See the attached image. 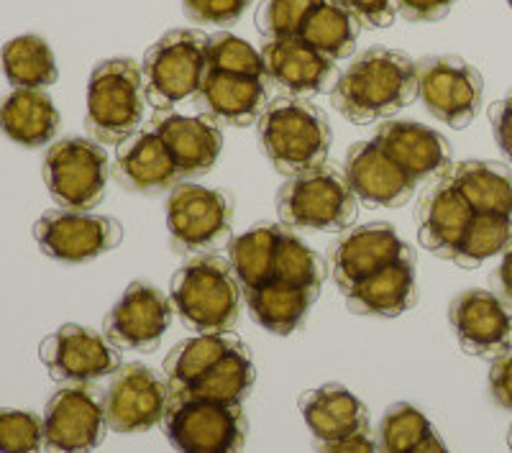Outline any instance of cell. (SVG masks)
<instances>
[{
  "instance_id": "obj_1",
  "label": "cell",
  "mask_w": 512,
  "mask_h": 453,
  "mask_svg": "<svg viewBox=\"0 0 512 453\" xmlns=\"http://www.w3.org/2000/svg\"><path fill=\"white\" fill-rule=\"evenodd\" d=\"M418 98V64L408 54L374 47L361 52L331 90L333 108L351 123L390 118Z\"/></svg>"
},
{
  "instance_id": "obj_2",
  "label": "cell",
  "mask_w": 512,
  "mask_h": 453,
  "mask_svg": "<svg viewBox=\"0 0 512 453\" xmlns=\"http://www.w3.org/2000/svg\"><path fill=\"white\" fill-rule=\"evenodd\" d=\"M256 128L264 154L282 175L297 177L326 164L333 139L331 123L308 100L269 103Z\"/></svg>"
},
{
  "instance_id": "obj_3",
  "label": "cell",
  "mask_w": 512,
  "mask_h": 453,
  "mask_svg": "<svg viewBox=\"0 0 512 453\" xmlns=\"http://www.w3.org/2000/svg\"><path fill=\"white\" fill-rule=\"evenodd\" d=\"M241 282L228 259L195 256L172 277L169 300L185 326L198 333H231L241 310Z\"/></svg>"
},
{
  "instance_id": "obj_4",
  "label": "cell",
  "mask_w": 512,
  "mask_h": 453,
  "mask_svg": "<svg viewBox=\"0 0 512 453\" xmlns=\"http://www.w3.org/2000/svg\"><path fill=\"white\" fill-rule=\"evenodd\" d=\"M146 88L134 59H105L88 82V131L98 144H121L141 131L146 116Z\"/></svg>"
},
{
  "instance_id": "obj_5",
  "label": "cell",
  "mask_w": 512,
  "mask_h": 453,
  "mask_svg": "<svg viewBox=\"0 0 512 453\" xmlns=\"http://www.w3.org/2000/svg\"><path fill=\"white\" fill-rule=\"evenodd\" d=\"M146 100L157 111L198 98L208 75V36L203 31L177 29L154 44L141 64Z\"/></svg>"
},
{
  "instance_id": "obj_6",
  "label": "cell",
  "mask_w": 512,
  "mask_h": 453,
  "mask_svg": "<svg viewBox=\"0 0 512 453\" xmlns=\"http://www.w3.org/2000/svg\"><path fill=\"white\" fill-rule=\"evenodd\" d=\"M277 213L287 228L303 231H346L356 221L359 198L344 172L318 167L290 177L277 195Z\"/></svg>"
},
{
  "instance_id": "obj_7",
  "label": "cell",
  "mask_w": 512,
  "mask_h": 453,
  "mask_svg": "<svg viewBox=\"0 0 512 453\" xmlns=\"http://www.w3.org/2000/svg\"><path fill=\"white\" fill-rule=\"evenodd\" d=\"M41 175L59 208L90 210L105 198L111 164L98 141L72 136L49 146Z\"/></svg>"
},
{
  "instance_id": "obj_8",
  "label": "cell",
  "mask_w": 512,
  "mask_h": 453,
  "mask_svg": "<svg viewBox=\"0 0 512 453\" xmlns=\"http://www.w3.org/2000/svg\"><path fill=\"white\" fill-rule=\"evenodd\" d=\"M164 436L177 453H241L246 415L241 405L172 400L164 415Z\"/></svg>"
},
{
  "instance_id": "obj_9",
  "label": "cell",
  "mask_w": 512,
  "mask_h": 453,
  "mask_svg": "<svg viewBox=\"0 0 512 453\" xmlns=\"http://www.w3.org/2000/svg\"><path fill=\"white\" fill-rule=\"evenodd\" d=\"M44 451L93 453L108 433L103 390L95 384H64L44 410Z\"/></svg>"
},
{
  "instance_id": "obj_10",
  "label": "cell",
  "mask_w": 512,
  "mask_h": 453,
  "mask_svg": "<svg viewBox=\"0 0 512 453\" xmlns=\"http://www.w3.org/2000/svg\"><path fill=\"white\" fill-rule=\"evenodd\" d=\"M34 239L41 254L62 264L93 262L116 249L123 228L111 215L90 210H49L34 223Z\"/></svg>"
},
{
  "instance_id": "obj_11",
  "label": "cell",
  "mask_w": 512,
  "mask_h": 453,
  "mask_svg": "<svg viewBox=\"0 0 512 453\" xmlns=\"http://www.w3.org/2000/svg\"><path fill=\"white\" fill-rule=\"evenodd\" d=\"M233 205L221 190L180 182L169 192L167 231L180 254H200L231 233Z\"/></svg>"
},
{
  "instance_id": "obj_12",
  "label": "cell",
  "mask_w": 512,
  "mask_h": 453,
  "mask_svg": "<svg viewBox=\"0 0 512 453\" xmlns=\"http://www.w3.org/2000/svg\"><path fill=\"white\" fill-rule=\"evenodd\" d=\"M172 392L164 374L146 364H121L108 390H103L105 420L113 433H144L164 420Z\"/></svg>"
},
{
  "instance_id": "obj_13",
  "label": "cell",
  "mask_w": 512,
  "mask_h": 453,
  "mask_svg": "<svg viewBox=\"0 0 512 453\" xmlns=\"http://www.w3.org/2000/svg\"><path fill=\"white\" fill-rule=\"evenodd\" d=\"M41 364L62 384H93L121 369V351L105 333L75 323L57 328L39 346Z\"/></svg>"
},
{
  "instance_id": "obj_14",
  "label": "cell",
  "mask_w": 512,
  "mask_h": 453,
  "mask_svg": "<svg viewBox=\"0 0 512 453\" xmlns=\"http://www.w3.org/2000/svg\"><path fill=\"white\" fill-rule=\"evenodd\" d=\"M418 98L438 121L451 128H466L482 108V75L459 57L420 59Z\"/></svg>"
},
{
  "instance_id": "obj_15",
  "label": "cell",
  "mask_w": 512,
  "mask_h": 453,
  "mask_svg": "<svg viewBox=\"0 0 512 453\" xmlns=\"http://www.w3.org/2000/svg\"><path fill=\"white\" fill-rule=\"evenodd\" d=\"M448 320L461 349L479 359H497L512 349V305L489 290H466L454 297Z\"/></svg>"
},
{
  "instance_id": "obj_16",
  "label": "cell",
  "mask_w": 512,
  "mask_h": 453,
  "mask_svg": "<svg viewBox=\"0 0 512 453\" xmlns=\"http://www.w3.org/2000/svg\"><path fill=\"white\" fill-rule=\"evenodd\" d=\"M172 300L149 282H131L121 300L105 315L103 331L118 349L154 351L172 323Z\"/></svg>"
},
{
  "instance_id": "obj_17",
  "label": "cell",
  "mask_w": 512,
  "mask_h": 453,
  "mask_svg": "<svg viewBox=\"0 0 512 453\" xmlns=\"http://www.w3.org/2000/svg\"><path fill=\"white\" fill-rule=\"evenodd\" d=\"M405 256H415L397 231L387 223H369L349 231L331 251V269L336 285L341 292H349L359 285L361 279L379 269L400 262Z\"/></svg>"
},
{
  "instance_id": "obj_18",
  "label": "cell",
  "mask_w": 512,
  "mask_h": 453,
  "mask_svg": "<svg viewBox=\"0 0 512 453\" xmlns=\"http://www.w3.org/2000/svg\"><path fill=\"white\" fill-rule=\"evenodd\" d=\"M267 82L277 85L292 98H313L333 90L338 70L333 59L308 47L300 36L295 39H267L262 49Z\"/></svg>"
},
{
  "instance_id": "obj_19",
  "label": "cell",
  "mask_w": 512,
  "mask_h": 453,
  "mask_svg": "<svg viewBox=\"0 0 512 453\" xmlns=\"http://www.w3.org/2000/svg\"><path fill=\"white\" fill-rule=\"evenodd\" d=\"M344 175L356 198L374 208H400L413 198L418 185L374 141H359L351 146Z\"/></svg>"
},
{
  "instance_id": "obj_20",
  "label": "cell",
  "mask_w": 512,
  "mask_h": 453,
  "mask_svg": "<svg viewBox=\"0 0 512 453\" xmlns=\"http://www.w3.org/2000/svg\"><path fill=\"white\" fill-rule=\"evenodd\" d=\"M152 128L167 146L180 177L205 175L221 157L223 134L216 118L157 111Z\"/></svg>"
},
{
  "instance_id": "obj_21",
  "label": "cell",
  "mask_w": 512,
  "mask_h": 453,
  "mask_svg": "<svg viewBox=\"0 0 512 453\" xmlns=\"http://www.w3.org/2000/svg\"><path fill=\"white\" fill-rule=\"evenodd\" d=\"M374 144L415 182L443 175L451 167V144L433 128L415 121H387L377 128Z\"/></svg>"
},
{
  "instance_id": "obj_22",
  "label": "cell",
  "mask_w": 512,
  "mask_h": 453,
  "mask_svg": "<svg viewBox=\"0 0 512 453\" xmlns=\"http://www.w3.org/2000/svg\"><path fill=\"white\" fill-rule=\"evenodd\" d=\"M474 210L469 208L461 192L443 177L438 185L428 187L418 205L420 244L441 259H451L472 223Z\"/></svg>"
},
{
  "instance_id": "obj_23",
  "label": "cell",
  "mask_w": 512,
  "mask_h": 453,
  "mask_svg": "<svg viewBox=\"0 0 512 453\" xmlns=\"http://www.w3.org/2000/svg\"><path fill=\"white\" fill-rule=\"evenodd\" d=\"M300 413L320 443L344 441L369 430L367 405L344 387V384H323L300 397Z\"/></svg>"
},
{
  "instance_id": "obj_24",
  "label": "cell",
  "mask_w": 512,
  "mask_h": 453,
  "mask_svg": "<svg viewBox=\"0 0 512 453\" xmlns=\"http://www.w3.org/2000/svg\"><path fill=\"white\" fill-rule=\"evenodd\" d=\"M415 300H418L415 256L392 262L390 267L369 274L354 290L346 292L351 313L374 315V318H397L413 308Z\"/></svg>"
},
{
  "instance_id": "obj_25",
  "label": "cell",
  "mask_w": 512,
  "mask_h": 453,
  "mask_svg": "<svg viewBox=\"0 0 512 453\" xmlns=\"http://www.w3.org/2000/svg\"><path fill=\"white\" fill-rule=\"evenodd\" d=\"M116 175L136 192H159L182 180L167 146L152 126L141 128L116 149Z\"/></svg>"
},
{
  "instance_id": "obj_26",
  "label": "cell",
  "mask_w": 512,
  "mask_h": 453,
  "mask_svg": "<svg viewBox=\"0 0 512 453\" xmlns=\"http://www.w3.org/2000/svg\"><path fill=\"white\" fill-rule=\"evenodd\" d=\"M267 85L269 82L259 80V77L208 72L198 98L210 118L231 123V126H249L267 111Z\"/></svg>"
},
{
  "instance_id": "obj_27",
  "label": "cell",
  "mask_w": 512,
  "mask_h": 453,
  "mask_svg": "<svg viewBox=\"0 0 512 453\" xmlns=\"http://www.w3.org/2000/svg\"><path fill=\"white\" fill-rule=\"evenodd\" d=\"M57 105L44 90H13L0 100V131L18 146H47L59 131Z\"/></svg>"
},
{
  "instance_id": "obj_28",
  "label": "cell",
  "mask_w": 512,
  "mask_h": 453,
  "mask_svg": "<svg viewBox=\"0 0 512 453\" xmlns=\"http://www.w3.org/2000/svg\"><path fill=\"white\" fill-rule=\"evenodd\" d=\"M477 215L512 221V172L500 162H461L446 175Z\"/></svg>"
},
{
  "instance_id": "obj_29",
  "label": "cell",
  "mask_w": 512,
  "mask_h": 453,
  "mask_svg": "<svg viewBox=\"0 0 512 453\" xmlns=\"http://www.w3.org/2000/svg\"><path fill=\"white\" fill-rule=\"evenodd\" d=\"M256 382V366L246 343L239 341L221 361L200 374L190 387L172 400H203L223 402V405H241Z\"/></svg>"
},
{
  "instance_id": "obj_30",
  "label": "cell",
  "mask_w": 512,
  "mask_h": 453,
  "mask_svg": "<svg viewBox=\"0 0 512 453\" xmlns=\"http://www.w3.org/2000/svg\"><path fill=\"white\" fill-rule=\"evenodd\" d=\"M244 297L246 308L251 310V318L264 331L277 333V336H290V333L303 326L305 315H308L310 305L318 295L303 290V287L287 285L280 279H269V282L254 287V290H244Z\"/></svg>"
},
{
  "instance_id": "obj_31",
  "label": "cell",
  "mask_w": 512,
  "mask_h": 453,
  "mask_svg": "<svg viewBox=\"0 0 512 453\" xmlns=\"http://www.w3.org/2000/svg\"><path fill=\"white\" fill-rule=\"evenodd\" d=\"M239 341L241 338L233 333H198V336L177 343L164 359V379H167L172 397L180 395L200 374L208 372L210 366L221 361Z\"/></svg>"
},
{
  "instance_id": "obj_32",
  "label": "cell",
  "mask_w": 512,
  "mask_h": 453,
  "mask_svg": "<svg viewBox=\"0 0 512 453\" xmlns=\"http://www.w3.org/2000/svg\"><path fill=\"white\" fill-rule=\"evenodd\" d=\"M0 70L13 90H44L59 77L57 59L47 39L36 34L16 36L0 52Z\"/></svg>"
},
{
  "instance_id": "obj_33",
  "label": "cell",
  "mask_w": 512,
  "mask_h": 453,
  "mask_svg": "<svg viewBox=\"0 0 512 453\" xmlns=\"http://www.w3.org/2000/svg\"><path fill=\"white\" fill-rule=\"evenodd\" d=\"M359 34V18L351 16L344 6H338L336 0H320L315 11L308 16V21H305L300 39L323 57L338 62V59H346L354 54Z\"/></svg>"
},
{
  "instance_id": "obj_34",
  "label": "cell",
  "mask_w": 512,
  "mask_h": 453,
  "mask_svg": "<svg viewBox=\"0 0 512 453\" xmlns=\"http://www.w3.org/2000/svg\"><path fill=\"white\" fill-rule=\"evenodd\" d=\"M280 231L282 226L264 223V226L251 228V231L241 233L239 239L231 241L228 262L244 290H254V287L274 279V256H277Z\"/></svg>"
},
{
  "instance_id": "obj_35",
  "label": "cell",
  "mask_w": 512,
  "mask_h": 453,
  "mask_svg": "<svg viewBox=\"0 0 512 453\" xmlns=\"http://www.w3.org/2000/svg\"><path fill=\"white\" fill-rule=\"evenodd\" d=\"M274 279L318 295L326 279V262L290 228H282L274 256Z\"/></svg>"
},
{
  "instance_id": "obj_36",
  "label": "cell",
  "mask_w": 512,
  "mask_h": 453,
  "mask_svg": "<svg viewBox=\"0 0 512 453\" xmlns=\"http://www.w3.org/2000/svg\"><path fill=\"white\" fill-rule=\"evenodd\" d=\"M512 246V221L497 215H477L466 228L464 239L454 254V262L464 269H474Z\"/></svg>"
},
{
  "instance_id": "obj_37",
  "label": "cell",
  "mask_w": 512,
  "mask_h": 453,
  "mask_svg": "<svg viewBox=\"0 0 512 453\" xmlns=\"http://www.w3.org/2000/svg\"><path fill=\"white\" fill-rule=\"evenodd\" d=\"M436 433L433 423L415 405L397 402L384 413L377 430L379 453H410Z\"/></svg>"
},
{
  "instance_id": "obj_38",
  "label": "cell",
  "mask_w": 512,
  "mask_h": 453,
  "mask_svg": "<svg viewBox=\"0 0 512 453\" xmlns=\"http://www.w3.org/2000/svg\"><path fill=\"white\" fill-rule=\"evenodd\" d=\"M208 72H226V75L267 80L262 52H256L249 41L233 34L208 36Z\"/></svg>"
},
{
  "instance_id": "obj_39",
  "label": "cell",
  "mask_w": 512,
  "mask_h": 453,
  "mask_svg": "<svg viewBox=\"0 0 512 453\" xmlns=\"http://www.w3.org/2000/svg\"><path fill=\"white\" fill-rule=\"evenodd\" d=\"M320 0H264L256 24L267 39H295Z\"/></svg>"
},
{
  "instance_id": "obj_40",
  "label": "cell",
  "mask_w": 512,
  "mask_h": 453,
  "mask_svg": "<svg viewBox=\"0 0 512 453\" xmlns=\"http://www.w3.org/2000/svg\"><path fill=\"white\" fill-rule=\"evenodd\" d=\"M44 451V420L31 410H0V453Z\"/></svg>"
},
{
  "instance_id": "obj_41",
  "label": "cell",
  "mask_w": 512,
  "mask_h": 453,
  "mask_svg": "<svg viewBox=\"0 0 512 453\" xmlns=\"http://www.w3.org/2000/svg\"><path fill=\"white\" fill-rule=\"evenodd\" d=\"M251 6V0H182L185 16L192 24H236Z\"/></svg>"
},
{
  "instance_id": "obj_42",
  "label": "cell",
  "mask_w": 512,
  "mask_h": 453,
  "mask_svg": "<svg viewBox=\"0 0 512 453\" xmlns=\"http://www.w3.org/2000/svg\"><path fill=\"white\" fill-rule=\"evenodd\" d=\"M336 3L359 18L361 26H374V29L390 26L397 16V0H336Z\"/></svg>"
},
{
  "instance_id": "obj_43",
  "label": "cell",
  "mask_w": 512,
  "mask_h": 453,
  "mask_svg": "<svg viewBox=\"0 0 512 453\" xmlns=\"http://www.w3.org/2000/svg\"><path fill=\"white\" fill-rule=\"evenodd\" d=\"M489 392H492V400L502 410H510L512 413V349L492 359V366H489Z\"/></svg>"
},
{
  "instance_id": "obj_44",
  "label": "cell",
  "mask_w": 512,
  "mask_h": 453,
  "mask_svg": "<svg viewBox=\"0 0 512 453\" xmlns=\"http://www.w3.org/2000/svg\"><path fill=\"white\" fill-rule=\"evenodd\" d=\"M489 123H492V134H495L497 146L512 162V90L489 108Z\"/></svg>"
},
{
  "instance_id": "obj_45",
  "label": "cell",
  "mask_w": 512,
  "mask_h": 453,
  "mask_svg": "<svg viewBox=\"0 0 512 453\" xmlns=\"http://www.w3.org/2000/svg\"><path fill=\"white\" fill-rule=\"evenodd\" d=\"M456 0H397V13L415 24L438 21L454 8Z\"/></svg>"
},
{
  "instance_id": "obj_46",
  "label": "cell",
  "mask_w": 512,
  "mask_h": 453,
  "mask_svg": "<svg viewBox=\"0 0 512 453\" xmlns=\"http://www.w3.org/2000/svg\"><path fill=\"white\" fill-rule=\"evenodd\" d=\"M318 453H379V448L372 430H364V433H356V436L344 438V441L320 443Z\"/></svg>"
},
{
  "instance_id": "obj_47",
  "label": "cell",
  "mask_w": 512,
  "mask_h": 453,
  "mask_svg": "<svg viewBox=\"0 0 512 453\" xmlns=\"http://www.w3.org/2000/svg\"><path fill=\"white\" fill-rule=\"evenodd\" d=\"M492 282H495V287L500 290L502 297H510L512 300V246L502 254V262L500 267H497Z\"/></svg>"
},
{
  "instance_id": "obj_48",
  "label": "cell",
  "mask_w": 512,
  "mask_h": 453,
  "mask_svg": "<svg viewBox=\"0 0 512 453\" xmlns=\"http://www.w3.org/2000/svg\"><path fill=\"white\" fill-rule=\"evenodd\" d=\"M410 453H451V451H448V446L443 443V438L438 436V433H433L428 441H423L418 448H415V451H410Z\"/></svg>"
},
{
  "instance_id": "obj_49",
  "label": "cell",
  "mask_w": 512,
  "mask_h": 453,
  "mask_svg": "<svg viewBox=\"0 0 512 453\" xmlns=\"http://www.w3.org/2000/svg\"><path fill=\"white\" fill-rule=\"evenodd\" d=\"M507 446H510V451H512V425H510V433H507Z\"/></svg>"
},
{
  "instance_id": "obj_50",
  "label": "cell",
  "mask_w": 512,
  "mask_h": 453,
  "mask_svg": "<svg viewBox=\"0 0 512 453\" xmlns=\"http://www.w3.org/2000/svg\"><path fill=\"white\" fill-rule=\"evenodd\" d=\"M507 3H510V6H512V0H507Z\"/></svg>"
}]
</instances>
